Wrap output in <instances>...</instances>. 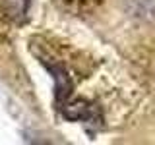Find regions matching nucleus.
<instances>
[{"instance_id": "1", "label": "nucleus", "mask_w": 155, "mask_h": 145, "mask_svg": "<svg viewBox=\"0 0 155 145\" xmlns=\"http://www.w3.org/2000/svg\"><path fill=\"white\" fill-rule=\"evenodd\" d=\"M29 6H31V0H4V12L16 23H21L27 19Z\"/></svg>"}]
</instances>
